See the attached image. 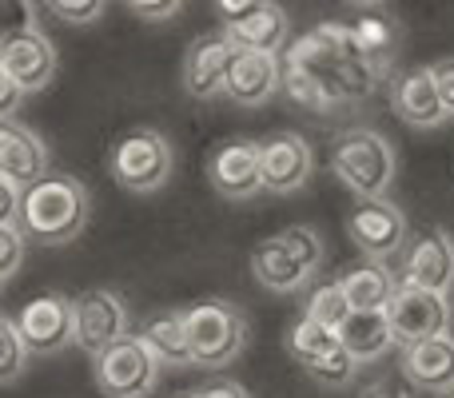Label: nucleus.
<instances>
[{
	"label": "nucleus",
	"instance_id": "obj_16",
	"mask_svg": "<svg viewBox=\"0 0 454 398\" xmlns=\"http://www.w3.org/2000/svg\"><path fill=\"white\" fill-rule=\"evenodd\" d=\"M391 108L403 124L419 128V132H431V128H439L450 120L447 104H442V96H439V84H434L431 64H427V68H407L395 76Z\"/></svg>",
	"mask_w": 454,
	"mask_h": 398
},
{
	"label": "nucleus",
	"instance_id": "obj_27",
	"mask_svg": "<svg viewBox=\"0 0 454 398\" xmlns=\"http://www.w3.org/2000/svg\"><path fill=\"white\" fill-rule=\"evenodd\" d=\"M355 32H359V40L367 44V52L375 56V60L391 64L395 48H399V24H395L391 16H359Z\"/></svg>",
	"mask_w": 454,
	"mask_h": 398
},
{
	"label": "nucleus",
	"instance_id": "obj_6",
	"mask_svg": "<svg viewBox=\"0 0 454 398\" xmlns=\"http://www.w3.org/2000/svg\"><path fill=\"white\" fill-rule=\"evenodd\" d=\"M92 375L108 398H148L156 391L160 359L148 351L140 335H124L108 351L92 355Z\"/></svg>",
	"mask_w": 454,
	"mask_h": 398
},
{
	"label": "nucleus",
	"instance_id": "obj_11",
	"mask_svg": "<svg viewBox=\"0 0 454 398\" xmlns=\"http://www.w3.org/2000/svg\"><path fill=\"white\" fill-rule=\"evenodd\" d=\"M0 72L12 76L24 92H44L56 76V48L40 28L16 32L0 40Z\"/></svg>",
	"mask_w": 454,
	"mask_h": 398
},
{
	"label": "nucleus",
	"instance_id": "obj_29",
	"mask_svg": "<svg viewBox=\"0 0 454 398\" xmlns=\"http://www.w3.org/2000/svg\"><path fill=\"white\" fill-rule=\"evenodd\" d=\"M24 243H28L24 227L16 223V219H0V279H4V283L12 279L16 271H20Z\"/></svg>",
	"mask_w": 454,
	"mask_h": 398
},
{
	"label": "nucleus",
	"instance_id": "obj_20",
	"mask_svg": "<svg viewBox=\"0 0 454 398\" xmlns=\"http://www.w3.org/2000/svg\"><path fill=\"white\" fill-rule=\"evenodd\" d=\"M339 339H343V347L359 363H375V359H383L391 347H399L387 311H351L347 323L339 327Z\"/></svg>",
	"mask_w": 454,
	"mask_h": 398
},
{
	"label": "nucleus",
	"instance_id": "obj_39",
	"mask_svg": "<svg viewBox=\"0 0 454 398\" xmlns=\"http://www.w3.org/2000/svg\"><path fill=\"white\" fill-rule=\"evenodd\" d=\"M347 4H359V8H375V4H383V0H347Z\"/></svg>",
	"mask_w": 454,
	"mask_h": 398
},
{
	"label": "nucleus",
	"instance_id": "obj_24",
	"mask_svg": "<svg viewBox=\"0 0 454 398\" xmlns=\"http://www.w3.org/2000/svg\"><path fill=\"white\" fill-rule=\"evenodd\" d=\"M287 355L295 363H303V367H311L315 359H323L327 351H335L339 347V331L335 327H323L319 319H311V315H299L295 323L287 327Z\"/></svg>",
	"mask_w": 454,
	"mask_h": 398
},
{
	"label": "nucleus",
	"instance_id": "obj_21",
	"mask_svg": "<svg viewBox=\"0 0 454 398\" xmlns=\"http://www.w3.org/2000/svg\"><path fill=\"white\" fill-rule=\"evenodd\" d=\"M223 32L235 40L239 48H255V52H279L287 44V32H291V16L283 12L275 0H267L263 8H255L251 16L243 20L223 24Z\"/></svg>",
	"mask_w": 454,
	"mask_h": 398
},
{
	"label": "nucleus",
	"instance_id": "obj_14",
	"mask_svg": "<svg viewBox=\"0 0 454 398\" xmlns=\"http://www.w3.org/2000/svg\"><path fill=\"white\" fill-rule=\"evenodd\" d=\"M283 88V56L279 52H255V48H239L227 72L223 96L239 108H259Z\"/></svg>",
	"mask_w": 454,
	"mask_h": 398
},
{
	"label": "nucleus",
	"instance_id": "obj_41",
	"mask_svg": "<svg viewBox=\"0 0 454 398\" xmlns=\"http://www.w3.org/2000/svg\"><path fill=\"white\" fill-rule=\"evenodd\" d=\"M184 398H196V394H184Z\"/></svg>",
	"mask_w": 454,
	"mask_h": 398
},
{
	"label": "nucleus",
	"instance_id": "obj_4",
	"mask_svg": "<svg viewBox=\"0 0 454 398\" xmlns=\"http://www.w3.org/2000/svg\"><path fill=\"white\" fill-rule=\"evenodd\" d=\"M188 319V339H192V359L204 371H223L247 347V319L235 303L227 299H204V303L184 311Z\"/></svg>",
	"mask_w": 454,
	"mask_h": 398
},
{
	"label": "nucleus",
	"instance_id": "obj_15",
	"mask_svg": "<svg viewBox=\"0 0 454 398\" xmlns=\"http://www.w3.org/2000/svg\"><path fill=\"white\" fill-rule=\"evenodd\" d=\"M259 152H263V191H271V196H291L311 180L315 156L311 144L299 132L267 136V140H259Z\"/></svg>",
	"mask_w": 454,
	"mask_h": 398
},
{
	"label": "nucleus",
	"instance_id": "obj_36",
	"mask_svg": "<svg viewBox=\"0 0 454 398\" xmlns=\"http://www.w3.org/2000/svg\"><path fill=\"white\" fill-rule=\"evenodd\" d=\"M24 96H28V92H24V88L16 84L12 76H4V72H0V116H4V120H12V116H16V108H20V100H24Z\"/></svg>",
	"mask_w": 454,
	"mask_h": 398
},
{
	"label": "nucleus",
	"instance_id": "obj_13",
	"mask_svg": "<svg viewBox=\"0 0 454 398\" xmlns=\"http://www.w3.org/2000/svg\"><path fill=\"white\" fill-rule=\"evenodd\" d=\"M207 180L223 199H251L263 191V152L259 140H231L212 152Z\"/></svg>",
	"mask_w": 454,
	"mask_h": 398
},
{
	"label": "nucleus",
	"instance_id": "obj_2",
	"mask_svg": "<svg viewBox=\"0 0 454 398\" xmlns=\"http://www.w3.org/2000/svg\"><path fill=\"white\" fill-rule=\"evenodd\" d=\"M395 168L399 164L391 140L375 128H343L331 140V172L359 199L387 196V188L395 183Z\"/></svg>",
	"mask_w": 454,
	"mask_h": 398
},
{
	"label": "nucleus",
	"instance_id": "obj_26",
	"mask_svg": "<svg viewBox=\"0 0 454 398\" xmlns=\"http://www.w3.org/2000/svg\"><path fill=\"white\" fill-rule=\"evenodd\" d=\"M0 351H4V359H0V383H16L32 359V347L24 343L20 327H16V315L0 319Z\"/></svg>",
	"mask_w": 454,
	"mask_h": 398
},
{
	"label": "nucleus",
	"instance_id": "obj_40",
	"mask_svg": "<svg viewBox=\"0 0 454 398\" xmlns=\"http://www.w3.org/2000/svg\"><path fill=\"white\" fill-rule=\"evenodd\" d=\"M442 398H454V386H450V391H442Z\"/></svg>",
	"mask_w": 454,
	"mask_h": 398
},
{
	"label": "nucleus",
	"instance_id": "obj_8",
	"mask_svg": "<svg viewBox=\"0 0 454 398\" xmlns=\"http://www.w3.org/2000/svg\"><path fill=\"white\" fill-rule=\"evenodd\" d=\"M16 327H20L24 343L32 347V355L64 351L68 343H76V299L60 295V291L36 295L16 311Z\"/></svg>",
	"mask_w": 454,
	"mask_h": 398
},
{
	"label": "nucleus",
	"instance_id": "obj_30",
	"mask_svg": "<svg viewBox=\"0 0 454 398\" xmlns=\"http://www.w3.org/2000/svg\"><path fill=\"white\" fill-rule=\"evenodd\" d=\"M44 4H48V12L64 24H92L96 16L104 12L108 0H44Z\"/></svg>",
	"mask_w": 454,
	"mask_h": 398
},
{
	"label": "nucleus",
	"instance_id": "obj_10",
	"mask_svg": "<svg viewBox=\"0 0 454 398\" xmlns=\"http://www.w3.org/2000/svg\"><path fill=\"white\" fill-rule=\"evenodd\" d=\"M347 235L367 259H391L407 239V215L395 207L387 196L359 199V207L347 219Z\"/></svg>",
	"mask_w": 454,
	"mask_h": 398
},
{
	"label": "nucleus",
	"instance_id": "obj_28",
	"mask_svg": "<svg viewBox=\"0 0 454 398\" xmlns=\"http://www.w3.org/2000/svg\"><path fill=\"white\" fill-rule=\"evenodd\" d=\"M359 367H363V363L355 359V355L343 347V339H339L335 351H327L323 359H315L311 367H307V375H311L315 383H323V386H347Z\"/></svg>",
	"mask_w": 454,
	"mask_h": 398
},
{
	"label": "nucleus",
	"instance_id": "obj_17",
	"mask_svg": "<svg viewBox=\"0 0 454 398\" xmlns=\"http://www.w3.org/2000/svg\"><path fill=\"white\" fill-rule=\"evenodd\" d=\"M403 378L419 391H450L454 386V335L442 331V335L419 339V343L403 347Z\"/></svg>",
	"mask_w": 454,
	"mask_h": 398
},
{
	"label": "nucleus",
	"instance_id": "obj_38",
	"mask_svg": "<svg viewBox=\"0 0 454 398\" xmlns=\"http://www.w3.org/2000/svg\"><path fill=\"white\" fill-rule=\"evenodd\" d=\"M367 398H407V394H399V391H391V386H371Z\"/></svg>",
	"mask_w": 454,
	"mask_h": 398
},
{
	"label": "nucleus",
	"instance_id": "obj_12",
	"mask_svg": "<svg viewBox=\"0 0 454 398\" xmlns=\"http://www.w3.org/2000/svg\"><path fill=\"white\" fill-rule=\"evenodd\" d=\"M235 52H239V44H235L227 32H207V36H200L196 44L188 48V56H184V92H188L192 100H215V96H223Z\"/></svg>",
	"mask_w": 454,
	"mask_h": 398
},
{
	"label": "nucleus",
	"instance_id": "obj_23",
	"mask_svg": "<svg viewBox=\"0 0 454 398\" xmlns=\"http://www.w3.org/2000/svg\"><path fill=\"white\" fill-rule=\"evenodd\" d=\"M339 283H343L355 311H387V303H391L395 291H399V283L387 271L383 259H367L363 267H351Z\"/></svg>",
	"mask_w": 454,
	"mask_h": 398
},
{
	"label": "nucleus",
	"instance_id": "obj_5",
	"mask_svg": "<svg viewBox=\"0 0 454 398\" xmlns=\"http://www.w3.org/2000/svg\"><path fill=\"white\" fill-rule=\"evenodd\" d=\"M108 172L132 196H152L172 180V144L156 128H132L112 144Z\"/></svg>",
	"mask_w": 454,
	"mask_h": 398
},
{
	"label": "nucleus",
	"instance_id": "obj_31",
	"mask_svg": "<svg viewBox=\"0 0 454 398\" xmlns=\"http://www.w3.org/2000/svg\"><path fill=\"white\" fill-rule=\"evenodd\" d=\"M124 4H128V12L132 16L156 24V20H172V16L184 8V0H124Z\"/></svg>",
	"mask_w": 454,
	"mask_h": 398
},
{
	"label": "nucleus",
	"instance_id": "obj_22",
	"mask_svg": "<svg viewBox=\"0 0 454 398\" xmlns=\"http://www.w3.org/2000/svg\"><path fill=\"white\" fill-rule=\"evenodd\" d=\"M140 339L148 343V351L160 359V367H196L192 359V339H188V319L184 311L152 315L140 327Z\"/></svg>",
	"mask_w": 454,
	"mask_h": 398
},
{
	"label": "nucleus",
	"instance_id": "obj_19",
	"mask_svg": "<svg viewBox=\"0 0 454 398\" xmlns=\"http://www.w3.org/2000/svg\"><path fill=\"white\" fill-rule=\"evenodd\" d=\"M0 172L16 176L20 183H36L48 176V148L32 128H20L16 120L0 124Z\"/></svg>",
	"mask_w": 454,
	"mask_h": 398
},
{
	"label": "nucleus",
	"instance_id": "obj_9",
	"mask_svg": "<svg viewBox=\"0 0 454 398\" xmlns=\"http://www.w3.org/2000/svg\"><path fill=\"white\" fill-rule=\"evenodd\" d=\"M128 335V303L120 291L92 287L76 299V347L84 355H100Z\"/></svg>",
	"mask_w": 454,
	"mask_h": 398
},
{
	"label": "nucleus",
	"instance_id": "obj_18",
	"mask_svg": "<svg viewBox=\"0 0 454 398\" xmlns=\"http://www.w3.org/2000/svg\"><path fill=\"white\" fill-rule=\"evenodd\" d=\"M403 283H419L450 295L454 287V239L447 231H427L403 263Z\"/></svg>",
	"mask_w": 454,
	"mask_h": 398
},
{
	"label": "nucleus",
	"instance_id": "obj_7",
	"mask_svg": "<svg viewBox=\"0 0 454 398\" xmlns=\"http://www.w3.org/2000/svg\"><path fill=\"white\" fill-rule=\"evenodd\" d=\"M387 319H391L399 347L419 343V339L450 331V299L442 291L419 287V283H399L395 299L387 303Z\"/></svg>",
	"mask_w": 454,
	"mask_h": 398
},
{
	"label": "nucleus",
	"instance_id": "obj_33",
	"mask_svg": "<svg viewBox=\"0 0 454 398\" xmlns=\"http://www.w3.org/2000/svg\"><path fill=\"white\" fill-rule=\"evenodd\" d=\"M24 188H28V183H20V180H16V176L0 172V191H4V211H0V219H20Z\"/></svg>",
	"mask_w": 454,
	"mask_h": 398
},
{
	"label": "nucleus",
	"instance_id": "obj_1",
	"mask_svg": "<svg viewBox=\"0 0 454 398\" xmlns=\"http://www.w3.org/2000/svg\"><path fill=\"white\" fill-rule=\"evenodd\" d=\"M88 215H92V196L88 188L76 180V176H40L36 183L24 188V203H20V219L16 223L24 227L32 243L40 247H60V243H72L80 231L88 227Z\"/></svg>",
	"mask_w": 454,
	"mask_h": 398
},
{
	"label": "nucleus",
	"instance_id": "obj_3",
	"mask_svg": "<svg viewBox=\"0 0 454 398\" xmlns=\"http://www.w3.org/2000/svg\"><path fill=\"white\" fill-rule=\"evenodd\" d=\"M319 263H323V239L307 223H295L287 231L263 239L255 247V255H251L255 279L275 295H291V291L307 287L311 275L319 271Z\"/></svg>",
	"mask_w": 454,
	"mask_h": 398
},
{
	"label": "nucleus",
	"instance_id": "obj_32",
	"mask_svg": "<svg viewBox=\"0 0 454 398\" xmlns=\"http://www.w3.org/2000/svg\"><path fill=\"white\" fill-rule=\"evenodd\" d=\"M36 28V8L32 0H4V36Z\"/></svg>",
	"mask_w": 454,
	"mask_h": 398
},
{
	"label": "nucleus",
	"instance_id": "obj_35",
	"mask_svg": "<svg viewBox=\"0 0 454 398\" xmlns=\"http://www.w3.org/2000/svg\"><path fill=\"white\" fill-rule=\"evenodd\" d=\"M267 0H212V8H215V16H220L223 24H231V20H243V16H251L255 8H263Z\"/></svg>",
	"mask_w": 454,
	"mask_h": 398
},
{
	"label": "nucleus",
	"instance_id": "obj_37",
	"mask_svg": "<svg viewBox=\"0 0 454 398\" xmlns=\"http://www.w3.org/2000/svg\"><path fill=\"white\" fill-rule=\"evenodd\" d=\"M196 398H247V391H243L239 383H231V378H220V383L200 386Z\"/></svg>",
	"mask_w": 454,
	"mask_h": 398
},
{
	"label": "nucleus",
	"instance_id": "obj_34",
	"mask_svg": "<svg viewBox=\"0 0 454 398\" xmlns=\"http://www.w3.org/2000/svg\"><path fill=\"white\" fill-rule=\"evenodd\" d=\"M431 72H434V84H439L442 104H447V112H450V120H454V56H442V60H434Z\"/></svg>",
	"mask_w": 454,
	"mask_h": 398
},
{
	"label": "nucleus",
	"instance_id": "obj_25",
	"mask_svg": "<svg viewBox=\"0 0 454 398\" xmlns=\"http://www.w3.org/2000/svg\"><path fill=\"white\" fill-rule=\"evenodd\" d=\"M351 311L355 307H351V299H347L343 283H323V287H315L303 303V315H311V319H319L323 327H335V331L343 327Z\"/></svg>",
	"mask_w": 454,
	"mask_h": 398
}]
</instances>
